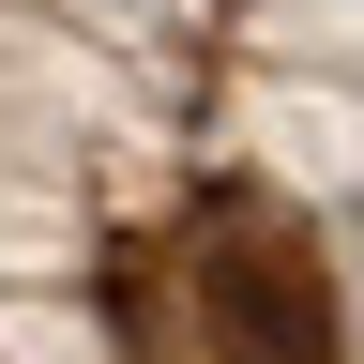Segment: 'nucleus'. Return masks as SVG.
<instances>
[{"instance_id":"nucleus-1","label":"nucleus","mask_w":364,"mask_h":364,"mask_svg":"<svg viewBox=\"0 0 364 364\" xmlns=\"http://www.w3.org/2000/svg\"><path fill=\"white\" fill-rule=\"evenodd\" d=\"M198 334H213V364H334V273H318V228L289 198H213Z\"/></svg>"},{"instance_id":"nucleus-2","label":"nucleus","mask_w":364,"mask_h":364,"mask_svg":"<svg viewBox=\"0 0 364 364\" xmlns=\"http://www.w3.org/2000/svg\"><path fill=\"white\" fill-rule=\"evenodd\" d=\"M349 258H364V213H349Z\"/></svg>"}]
</instances>
